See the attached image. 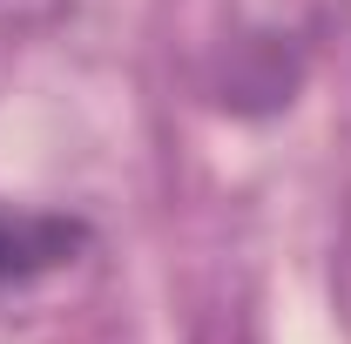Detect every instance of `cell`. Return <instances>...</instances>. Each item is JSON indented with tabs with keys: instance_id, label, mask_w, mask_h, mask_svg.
I'll use <instances>...</instances> for the list:
<instances>
[{
	"instance_id": "6da1fadb",
	"label": "cell",
	"mask_w": 351,
	"mask_h": 344,
	"mask_svg": "<svg viewBox=\"0 0 351 344\" xmlns=\"http://www.w3.org/2000/svg\"><path fill=\"white\" fill-rule=\"evenodd\" d=\"M82 243H88V230L68 223V216H41V210L0 203V284H27L41 270H61V263H75Z\"/></svg>"
}]
</instances>
